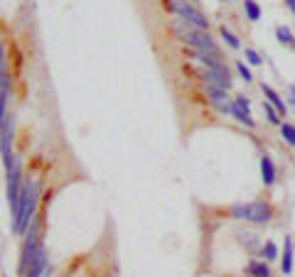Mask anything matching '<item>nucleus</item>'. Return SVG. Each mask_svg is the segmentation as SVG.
<instances>
[{
  "instance_id": "1",
  "label": "nucleus",
  "mask_w": 295,
  "mask_h": 277,
  "mask_svg": "<svg viewBox=\"0 0 295 277\" xmlns=\"http://www.w3.org/2000/svg\"><path fill=\"white\" fill-rule=\"evenodd\" d=\"M37 206H40V181L25 179L22 194H20V216L13 221L15 236H25V231L30 228L32 219L37 216Z\"/></svg>"
},
{
  "instance_id": "2",
  "label": "nucleus",
  "mask_w": 295,
  "mask_h": 277,
  "mask_svg": "<svg viewBox=\"0 0 295 277\" xmlns=\"http://www.w3.org/2000/svg\"><path fill=\"white\" fill-rule=\"evenodd\" d=\"M170 32L182 42V44H190L192 49H202V52H217L219 54V47L217 42L209 37V29H199L195 25H190L187 20L177 17L170 22Z\"/></svg>"
},
{
  "instance_id": "3",
  "label": "nucleus",
  "mask_w": 295,
  "mask_h": 277,
  "mask_svg": "<svg viewBox=\"0 0 295 277\" xmlns=\"http://www.w3.org/2000/svg\"><path fill=\"white\" fill-rule=\"evenodd\" d=\"M40 245H42V221H40V216H35L32 223H30V228L25 231V240H22V248H20V260H17L20 277L28 272L30 263H32V258H35V253H37Z\"/></svg>"
},
{
  "instance_id": "4",
  "label": "nucleus",
  "mask_w": 295,
  "mask_h": 277,
  "mask_svg": "<svg viewBox=\"0 0 295 277\" xmlns=\"http://www.w3.org/2000/svg\"><path fill=\"white\" fill-rule=\"evenodd\" d=\"M163 5L172 15L187 20L190 25H195L199 29H209V17L199 10V5H197L195 0H163Z\"/></svg>"
},
{
  "instance_id": "5",
  "label": "nucleus",
  "mask_w": 295,
  "mask_h": 277,
  "mask_svg": "<svg viewBox=\"0 0 295 277\" xmlns=\"http://www.w3.org/2000/svg\"><path fill=\"white\" fill-rule=\"evenodd\" d=\"M229 213L239 221L246 223H268L273 219V206L266 201H246V204H234L229 208Z\"/></svg>"
},
{
  "instance_id": "6",
  "label": "nucleus",
  "mask_w": 295,
  "mask_h": 277,
  "mask_svg": "<svg viewBox=\"0 0 295 277\" xmlns=\"http://www.w3.org/2000/svg\"><path fill=\"white\" fill-rule=\"evenodd\" d=\"M5 172H8V189H5V194H8V204H10V221H15L20 216V194H22V184H25L20 160H15Z\"/></svg>"
},
{
  "instance_id": "7",
  "label": "nucleus",
  "mask_w": 295,
  "mask_h": 277,
  "mask_svg": "<svg viewBox=\"0 0 295 277\" xmlns=\"http://www.w3.org/2000/svg\"><path fill=\"white\" fill-rule=\"evenodd\" d=\"M13 135H15V118L10 115V118H8V123H5V128L0 130V157H3L5 169L15 162V157H13Z\"/></svg>"
},
{
  "instance_id": "8",
  "label": "nucleus",
  "mask_w": 295,
  "mask_h": 277,
  "mask_svg": "<svg viewBox=\"0 0 295 277\" xmlns=\"http://www.w3.org/2000/svg\"><path fill=\"white\" fill-rule=\"evenodd\" d=\"M202 83L204 86H211V88H224L229 91L231 88V79H229V69H204L202 74Z\"/></svg>"
},
{
  "instance_id": "9",
  "label": "nucleus",
  "mask_w": 295,
  "mask_h": 277,
  "mask_svg": "<svg viewBox=\"0 0 295 277\" xmlns=\"http://www.w3.org/2000/svg\"><path fill=\"white\" fill-rule=\"evenodd\" d=\"M8 101H10V71L5 69L0 74V130L5 128L10 113H8Z\"/></svg>"
},
{
  "instance_id": "10",
  "label": "nucleus",
  "mask_w": 295,
  "mask_h": 277,
  "mask_svg": "<svg viewBox=\"0 0 295 277\" xmlns=\"http://www.w3.org/2000/svg\"><path fill=\"white\" fill-rule=\"evenodd\" d=\"M44 275H47V250H44V245H40L35 258H32V263H30L28 272L22 277H44Z\"/></svg>"
},
{
  "instance_id": "11",
  "label": "nucleus",
  "mask_w": 295,
  "mask_h": 277,
  "mask_svg": "<svg viewBox=\"0 0 295 277\" xmlns=\"http://www.w3.org/2000/svg\"><path fill=\"white\" fill-rule=\"evenodd\" d=\"M261 91H263V96H266L268 103H271V106H273L276 111L281 113V115H285V113H288V106H285V101H283V98L278 96V91H276L273 86H268V83L263 81V83H261Z\"/></svg>"
},
{
  "instance_id": "12",
  "label": "nucleus",
  "mask_w": 295,
  "mask_h": 277,
  "mask_svg": "<svg viewBox=\"0 0 295 277\" xmlns=\"http://www.w3.org/2000/svg\"><path fill=\"white\" fill-rule=\"evenodd\" d=\"M261 179H263L266 187H273V184H276V165H273V160H271L268 155L261 157Z\"/></svg>"
},
{
  "instance_id": "13",
  "label": "nucleus",
  "mask_w": 295,
  "mask_h": 277,
  "mask_svg": "<svg viewBox=\"0 0 295 277\" xmlns=\"http://www.w3.org/2000/svg\"><path fill=\"white\" fill-rule=\"evenodd\" d=\"M281 267H283V275H290V272H293V240H290L288 236H285V243H283Z\"/></svg>"
},
{
  "instance_id": "14",
  "label": "nucleus",
  "mask_w": 295,
  "mask_h": 277,
  "mask_svg": "<svg viewBox=\"0 0 295 277\" xmlns=\"http://www.w3.org/2000/svg\"><path fill=\"white\" fill-rule=\"evenodd\" d=\"M231 115H234L241 125H246V128H256V120L251 118V111H246V108L236 106L234 101H231Z\"/></svg>"
},
{
  "instance_id": "15",
  "label": "nucleus",
  "mask_w": 295,
  "mask_h": 277,
  "mask_svg": "<svg viewBox=\"0 0 295 277\" xmlns=\"http://www.w3.org/2000/svg\"><path fill=\"white\" fill-rule=\"evenodd\" d=\"M249 275L251 277H271V267L266 260H251L249 263Z\"/></svg>"
},
{
  "instance_id": "16",
  "label": "nucleus",
  "mask_w": 295,
  "mask_h": 277,
  "mask_svg": "<svg viewBox=\"0 0 295 277\" xmlns=\"http://www.w3.org/2000/svg\"><path fill=\"white\" fill-rule=\"evenodd\" d=\"M244 13H246V17H249L251 22H258V20H261V8H258L256 0H244Z\"/></svg>"
},
{
  "instance_id": "17",
  "label": "nucleus",
  "mask_w": 295,
  "mask_h": 277,
  "mask_svg": "<svg viewBox=\"0 0 295 277\" xmlns=\"http://www.w3.org/2000/svg\"><path fill=\"white\" fill-rule=\"evenodd\" d=\"M276 37H278V42H283V44H288V47H293L295 49V35L290 32V27L278 25V27H276Z\"/></svg>"
},
{
  "instance_id": "18",
  "label": "nucleus",
  "mask_w": 295,
  "mask_h": 277,
  "mask_svg": "<svg viewBox=\"0 0 295 277\" xmlns=\"http://www.w3.org/2000/svg\"><path fill=\"white\" fill-rule=\"evenodd\" d=\"M258 255H261L266 263H271V260H276V258H278V245H276L273 240H266V243L261 245V253H258Z\"/></svg>"
},
{
  "instance_id": "19",
  "label": "nucleus",
  "mask_w": 295,
  "mask_h": 277,
  "mask_svg": "<svg viewBox=\"0 0 295 277\" xmlns=\"http://www.w3.org/2000/svg\"><path fill=\"white\" fill-rule=\"evenodd\" d=\"M281 135L290 147H295V125L293 123H281Z\"/></svg>"
},
{
  "instance_id": "20",
  "label": "nucleus",
  "mask_w": 295,
  "mask_h": 277,
  "mask_svg": "<svg viewBox=\"0 0 295 277\" xmlns=\"http://www.w3.org/2000/svg\"><path fill=\"white\" fill-rule=\"evenodd\" d=\"M219 35H222V40H224L231 49H241V42H239V37H236L234 32H229L226 27H222V29H219Z\"/></svg>"
},
{
  "instance_id": "21",
  "label": "nucleus",
  "mask_w": 295,
  "mask_h": 277,
  "mask_svg": "<svg viewBox=\"0 0 295 277\" xmlns=\"http://www.w3.org/2000/svg\"><path fill=\"white\" fill-rule=\"evenodd\" d=\"M263 111H266V118H268V123H273V125H281V113L276 111L268 101H263Z\"/></svg>"
},
{
  "instance_id": "22",
  "label": "nucleus",
  "mask_w": 295,
  "mask_h": 277,
  "mask_svg": "<svg viewBox=\"0 0 295 277\" xmlns=\"http://www.w3.org/2000/svg\"><path fill=\"white\" fill-rule=\"evenodd\" d=\"M244 56H246V61H249L251 67H261V64H263L261 54H258L256 49H251V47H246V49H244Z\"/></svg>"
},
{
  "instance_id": "23",
  "label": "nucleus",
  "mask_w": 295,
  "mask_h": 277,
  "mask_svg": "<svg viewBox=\"0 0 295 277\" xmlns=\"http://www.w3.org/2000/svg\"><path fill=\"white\" fill-rule=\"evenodd\" d=\"M236 236H239V238H241V243H244V245H249V248H256V243H258L256 233H244V231H239Z\"/></svg>"
},
{
  "instance_id": "24",
  "label": "nucleus",
  "mask_w": 295,
  "mask_h": 277,
  "mask_svg": "<svg viewBox=\"0 0 295 277\" xmlns=\"http://www.w3.org/2000/svg\"><path fill=\"white\" fill-rule=\"evenodd\" d=\"M236 71H239V76L244 79V81L249 83V81H253V74H251V69L244 64V61H236Z\"/></svg>"
},
{
  "instance_id": "25",
  "label": "nucleus",
  "mask_w": 295,
  "mask_h": 277,
  "mask_svg": "<svg viewBox=\"0 0 295 277\" xmlns=\"http://www.w3.org/2000/svg\"><path fill=\"white\" fill-rule=\"evenodd\" d=\"M8 69V61H5V47L0 44V74Z\"/></svg>"
},
{
  "instance_id": "26",
  "label": "nucleus",
  "mask_w": 295,
  "mask_h": 277,
  "mask_svg": "<svg viewBox=\"0 0 295 277\" xmlns=\"http://www.w3.org/2000/svg\"><path fill=\"white\" fill-rule=\"evenodd\" d=\"M285 8H288V10L295 15V0H285Z\"/></svg>"
},
{
  "instance_id": "27",
  "label": "nucleus",
  "mask_w": 295,
  "mask_h": 277,
  "mask_svg": "<svg viewBox=\"0 0 295 277\" xmlns=\"http://www.w3.org/2000/svg\"><path fill=\"white\" fill-rule=\"evenodd\" d=\"M290 91H293V96H295V83H293V86H290Z\"/></svg>"
},
{
  "instance_id": "28",
  "label": "nucleus",
  "mask_w": 295,
  "mask_h": 277,
  "mask_svg": "<svg viewBox=\"0 0 295 277\" xmlns=\"http://www.w3.org/2000/svg\"><path fill=\"white\" fill-rule=\"evenodd\" d=\"M229 3H234V0H229Z\"/></svg>"
},
{
  "instance_id": "29",
  "label": "nucleus",
  "mask_w": 295,
  "mask_h": 277,
  "mask_svg": "<svg viewBox=\"0 0 295 277\" xmlns=\"http://www.w3.org/2000/svg\"><path fill=\"white\" fill-rule=\"evenodd\" d=\"M195 3H197V0H195Z\"/></svg>"
}]
</instances>
